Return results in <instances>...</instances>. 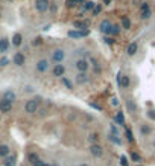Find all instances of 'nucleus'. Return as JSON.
Wrapping results in <instances>:
<instances>
[{
	"instance_id": "a211bd4d",
	"label": "nucleus",
	"mask_w": 155,
	"mask_h": 166,
	"mask_svg": "<svg viewBox=\"0 0 155 166\" xmlns=\"http://www.w3.org/2000/svg\"><path fill=\"white\" fill-rule=\"evenodd\" d=\"M15 164H17V160H15L14 155H12V157L8 155V157L3 160V166H15Z\"/></svg>"
},
{
	"instance_id": "1a4fd4ad",
	"label": "nucleus",
	"mask_w": 155,
	"mask_h": 166,
	"mask_svg": "<svg viewBox=\"0 0 155 166\" xmlns=\"http://www.w3.org/2000/svg\"><path fill=\"white\" fill-rule=\"evenodd\" d=\"M64 57H65V52H64L62 49H56V51L53 52V55H52V60H53L55 63L61 64V61L64 60Z\"/></svg>"
},
{
	"instance_id": "49530a36",
	"label": "nucleus",
	"mask_w": 155,
	"mask_h": 166,
	"mask_svg": "<svg viewBox=\"0 0 155 166\" xmlns=\"http://www.w3.org/2000/svg\"><path fill=\"white\" fill-rule=\"evenodd\" d=\"M50 9H52V12H55V11H56V6H55V5H52V6H50Z\"/></svg>"
},
{
	"instance_id": "b1692460",
	"label": "nucleus",
	"mask_w": 155,
	"mask_h": 166,
	"mask_svg": "<svg viewBox=\"0 0 155 166\" xmlns=\"http://www.w3.org/2000/svg\"><path fill=\"white\" fill-rule=\"evenodd\" d=\"M21 41H23V37H21V34H15V35L12 37V44H14V46H20Z\"/></svg>"
},
{
	"instance_id": "9d476101",
	"label": "nucleus",
	"mask_w": 155,
	"mask_h": 166,
	"mask_svg": "<svg viewBox=\"0 0 155 166\" xmlns=\"http://www.w3.org/2000/svg\"><path fill=\"white\" fill-rule=\"evenodd\" d=\"M117 81H119V85L123 87V88H128L129 84H131L129 76H126V75H120V73H119V76H117Z\"/></svg>"
},
{
	"instance_id": "6ab92c4d",
	"label": "nucleus",
	"mask_w": 155,
	"mask_h": 166,
	"mask_svg": "<svg viewBox=\"0 0 155 166\" xmlns=\"http://www.w3.org/2000/svg\"><path fill=\"white\" fill-rule=\"evenodd\" d=\"M73 26H75L78 31H85V28H87L85 21H81V20H75V21H73Z\"/></svg>"
},
{
	"instance_id": "de8ad7c7",
	"label": "nucleus",
	"mask_w": 155,
	"mask_h": 166,
	"mask_svg": "<svg viewBox=\"0 0 155 166\" xmlns=\"http://www.w3.org/2000/svg\"><path fill=\"white\" fill-rule=\"evenodd\" d=\"M79 166H88V164H87V163H82V164H79Z\"/></svg>"
},
{
	"instance_id": "2f4dec72",
	"label": "nucleus",
	"mask_w": 155,
	"mask_h": 166,
	"mask_svg": "<svg viewBox=\"0 0 155 166\" xmlns=\"http://www.w3.org/2000/svg\"><path fill=\"white\" fill-rule=\"evenodd\" d=\"M131 158H132V161H137V163H140V161H142V157H140L137 152H134V151L131 152Z\"/></svg>"
},
{
	"instance_id": "412c9836",
	"label": "nucleus",
	"mask_w": 155,
	"mask_h": 166,
	"mask_svg": "<svg viewBox=\"0 0 155 166\" xmlns=\"http://www.w3.org/2000/svg\"><path fill=\"white\" fill-rule=\"evenodd\" d=\"M140 133H142L143 136H148V134H151V133H152V128H151L148 124H143V125L140 127Z\"/></svg>"
},
{
	"instance_id": "5701e85b",
	"label": "nucleus",
	"mask_w": 155,
	"mask_h": 166,
	"mask_svg": "<svg viewBox=\"0 0 155 166\" xmlns=\"http://www.w3.org/2000/svg\"><path fill=\"white\" fill-rule=\"evenodd\" d=\"M38 160H40V158H38L37 152H29V154H28V161H29V163L35 164V163H37Z\"/></svg>"
},
{
	"instance_id": "a878e982",
	"label": "nucleus",
	"mask_w": 155,
	"mask_h": 166,
	"mask_svg": "<svg viewBox=\"0 0 155 166\" xmlns=\"http://www.w3.org/2000/svg\"><path fill=\"white\" fill-rule=\"evenodd\" d=\"M122 28L123 29H131V20L128 18V17H122Z\"/></svg>"
},
{
	"instance_id": "c9c22d12",
	"label": "nucleus",
	"mask_w": 155,
	"mask_h": 166,
	"mask_svg": "<svg viewBox=\"0 0 155 166\" xmlns=\"http://www.w3.org/2000/svg\"><path fill=\"white\" fill-rule=\"evenodd\" d=\"M148 9H151V8H149V3H148V2H143L142 6H140V11L143 12V11H148Z\"/></svg>"
},
{
	"instance_id": "58836bf2",
	"label": "nucleus",
	"mask_w": 155,
	"mask_h": 166,
	"mask_svg": "<svg viewBox=\"0 0 155 166\" xmlns=\"http://www.w3.org/2000/svg\"><path fill=\"white\" fill-rule=\"evenodd\" d=\"M148 117H149V119H152V121H155V110H149L148 113Z\"/></svg>"
},
{
	"instance_id": "4c0bfd02",
	"label": "nucleus",
	"mask_w": 155,
	"mask_h": 166,
	"mask_svg": "<svg viewBox=\"0 0 155 166\" xmlns=\"http://www.w3.org/2000/svg\"><path fill=\"white\" fill-rule=\"evenodd\" d=\"M8 63H9V60H8L6 57H3V58H0V66H2V67L8 66Z\"/></svg>"
},
{
	"instance_id": "c85d7f7f",
	"label": "nucleus",
	"mask_w": 155,
	"mask_h": 166,
	"mask_svg": "<svg viewBox=\"0 0 155 166\" xmlns=\"http://www.w3.org/2000/svg\"><path fill=\"white\" fill-rule=\"evenodd\" d=\"M120 31H122V26H119V25H113V28H111V34L109 35H119L120 34Z\"/></svg>"
},
{
	"instance_id": "393cba45",
	"label": "nucleus",
	"mask_w": 155,
	"mask_h": 166,
	"mask_svg": "<svg viewBox=\"0 0 155 166\" xmlns=\"http://www.w3.org/2000/svg\"><path fill=\"white\" fill-rule=\"evenodd\" d=\"M99 139H100V137H99V134H97V133H91V134H90V137H88V140L91 142V145L99 143Z\"/></svg>"
},
{
	"instance_id": "f3484780",
	"label": "nucleus",
	"mask_w": 155,
	"mask_h": 166,
	"mask_svg": "<svg viewBox=\"0 0 155 166\" xmlns=\"http://www.w3.org/2000/svg\"><path fill=\"white\" fill-rule=\"evenodd\" d=\"M9 152H11V148L8 145H0V157L6 158L9 155Z\"/></svg>"
},
{
	"instance_id": "ddd939ff",
	"label": "nucleus",
	"mask_w": 155,
	"mask_h": 166,
	"mask_svg": "<svg viewBox=\"0 0 155 166\" xmlns=\"http://www.w3.org/2000/svg\"><path fill=\"white\" fill-rule=\"evenodd\" d=\"M2 99L3 101H8V102H14L15 101V93L12 91V90H6L5 93H3V96H2Z\"/></svg>"
},
{
	"instance_id": "dca6fc26",
	"label": "nucleus",
	"mask_w": 155,
	"mask_h": 166,
	"mask_svg": "<svg viewBox=\"0 0 155 166\" xmlns=\"http://www.w3.org/2000/svg\"><path fill=\"white\" fill-rule=\"evenodd\" d=\"M9 49V41L6 38H2L0 40V54H6Z\"/></svg>"
},
{
	"instance_id": "c03bdc74",
	"label": "nucleus",
	"mask_w": 155,
	"mask_h": 166,
	"mask_svg": "<svg viewBox=\"0 0 155 166\" xmlns=\"http://www.w3.org/2000/svg\"><path fill=\"white\" fill-rule=\"evenodd\" d=\"M90 107H93V108H94V110H97V111H102V107H100V105H97V104H93V102H91V104H90Z\"/></svg>"
},
{
	"instance_id": "a19ab883",
	"label": "nucleus",
	"mask_w": 155,
	"mask_h": 166,
	"mask_svg": "<svg viewBox=\"0 0 155 166\" xmlns=\"http://www.w3.org/2000/svg\"><path fill=\"white\" fill-rule=\"evenodd\" d=\"M100 11H102V5H96V6H94V9H93V14H94V15H97Z\"/></svg>"
},
{
	"instance_id": "9b49d317",
	"label": "nucleus",
	"mask_w": 155,
	"mask_h": 166,
	"mask_svg": "<svg viewBox=\"0 0 155 166\" xmlns=\"http://www.w3.org/2000/svg\"><path fill=\"white\" fill-rule=\"evenodd\" d=\"M137 51H139V44H137L136 41L129 43V46L126 47V54H128L129 57H134V55L137 54Z\"/></svg>"
},
{
	"instance_id": "39448f33",
	"label": "nucleus",
	"mask_w": 155,
	"mask_h": 166,
	"mask_svg": "<svg viewBox=\"0 0 155 166\" xmlns=\"http://www.w3.org/2000/svg\"><path fill=\"white\" fill-rule=\"evenodd\" d=\"M88 34H90V31L88 29H85V31H76V29H73V31H69V37L70 38H82V37H87Z\"/></svg>"
},
{
	"instance_id": "4468645a",
	"label": "nucleus",
	"mask_w": 155,
	"mask_h": 166,
	"mask_svg": "<svg viewBox=\"0 0 155 166\" xmlns=\"http://www.w3.org/2000/svg\"><path fill=\"white\" fill-rule=\"evenodd\" d=\"M12 110V104L11 102H8V101H0V111L2 113H9Z\"/></svg>"
},
{
	"instance_id": "473e14b6",
	"label": "nucleus",
	"mask_w": 155,
	"mask_h": 166,
	"mask_svg": "<svg viewBox=\"0 0 155 166\" xmlns=\"http://www.w3.org/2000/svg\"><path fill=\"white\" fill-rule=\"evenodd\" d=\"M61 81H62V84H64L65 87H67V88H70V90L73 88V85H72V82H70V81H69L67 78H65V76H62V78H61Z\"/></svg>"
},
{
	"instance_id": "4be33fe9",
	"label": "nucleus",
	"mask_w": 155,
	"mask_h": 166,
	"mask_svg": "<svg viewBox=\"0 0 155 166\" xmlns=\"http://www.w3.org/2000/svg\"><path fill=\"white\" fill-rule=\"evenodd\" d=\"M108 140H111L113 143H116V145H122V139H119V136H114V134H108Z\"/></svg>"
},
{
	"instance_id": "c756f323",
	"label": "nucleus",
	"mask_w": 155,
	"mask_h": 166,
	"mask_svg": "<svg viewBox=\"0 0 155 166\" xmlns=\"http://www.w3.org/2000/svg\"><path fill=\"white\" fill-rule=\"evenodd\" d=\"M125 136H126V139H128V142H129V143H132V142H134V136H132V131H131L129 128H126Z\"/></svg>"
},
{
	"instance_id": "7c9ffc66",
	"label": "nucleus",
	"mask_w": 155,
	"mask_h": 166,
	"mask_svg": "<svg viewBox=\"0 0 155 166\" xmlns=\"http://www.w3.org/2000/svg\"><path fill=\"white\" fill-rule=\"evenodd\" d=\"M151 17H152V11H151V9H148V11H143V12H142V18H143V20H149Z\"/></svg>"
},
{
	"instance_id": "79ce46f5",
	"label": "nucleus",
	"mask_w": 155,
	"mask_h": 166,
	"mask_svg": "<svg viewBox=\"0 0 155 166\" xmlns=\"http://www.w3.org/2000/svg\"><path fill=\"white\" fill-rule=\"evenodd\" d=\"M76 3H78V0H67V6H69V8L76 6Z\"/></svg>"
},
{
	"instance_id": "cd10ccee",
	"label": "nucleus",
	"mask_w": 155,
	"mask_h": 166,
	"mask_svg": "<svg viewBox=\"0 0 155 166\" xmlns=\"http://www.w3.org/2000/svg\"><path fill=\"white\" fill-rule=\"evenodd\" d=\"M94 6H96V3H94V2H87V3L82 6V9H84V11H93V9H94Z\"/></svg>"
},
{
	"instance_id": "f704fd0d",
	"label": "nucleus",
	"mask_w": 155,
	"mask_h": 166,
	"mask_svg": "<svg viewBox=\"0 0 155 166\" xmlns=\"http://www.w3.org/2000/svg\"><path fill=\"white\" fill-rule=\"evenodd\" d=\"M109 134H114V136H119V130L116 128V125H109Z\"/></svg>"
},
{
	"instance_id": "f8f14e48",
	"label": "nucleus",
	"mask_w": 155,
	"mask_h": 166,
	"mask_svg": "<svg viewBox=\"0 0 155 166\" xmlns=\"http://www.w3.org/2000/svg\"><path fill=\"white\" fill-rule=\"evenodd\" d=\"M49 69V61L47 60H40L38 63H37V70L38 72H46V70Z\"/></svg>"
},
{
	"instance_id": "bb28decb",
	"label": "nucleus",
	"mask_w": 155,
	"mask_h": 166,
	"mask_svg": "<svg viewBox=\"0 0 155 166\" xmlns=\"http://www.w3.org/2000/svg\"><path fill=\"white\" fill-rule=\"evenodd\" d=\"M126 105H128V110L131 111V113H136L137 111V105H136V102L134 101H126Z\"/></svg>"
},
{
	"instance_id": "72a5a7b5",
	"label": "nucleus",
	"mask_w": 155,
	"mask_h": 166,
	"mask_svg": "<svg viewBox=\"0 0 155 166\" xmlns=\"http://www.w3.org/2000/svg\"><path fill=\"white\" fill-rule=\"evenodd\" d=\"M120 166H129V161H128V157H126V155H122V157H120Z\"/></svg>"
},
{
	"instance_id": "20e7f679",
	"label": "nucleus",
	"mask_w": 155,
	"mask_h": 166,
	"mask_svg": "<svg viewBox=\"0 0 155 166\" xmlns=\"http://www.w3.org/2000/svg\"><path fill=\"white\" fill-rule=\"evenodd\" d=\"M88 67H90V63H88L85 58H79L76 61V69L79 70V72H87Z\"/></svg>"
},
{
	"instance_id": "a18cd8bd",
	"label": "nucleus",
	"mask_w": 155,
	"mask_h": 166,
	"mask_svg": "<svg viewBox=\"0 0 155 166\" xmlns=\"http://www.w3.org/2000/svg\"><path fill=\"white\" fill-rule=\"evenodd\" d=\"M111 3V0H103V5H109Z\"/></svg>"
},
{
	"instance_id": "423d86ee",
	"label": "nucleus",
	"mask_w": 155,
	"mask_h": 166,
	"mask_svg": "<svg viewBox=\"0 0 155 166\" xmlns=\"http://www.w3.org/2000/svg\"><path fill=\"white\" fill-rule=\"evenodd\" d=\"M90 154H91L93 157H102V155H103V148H102L99 143L91 145V146H90Z\"/></svg>"
},
{
	"instance_id": "6e6552de",
	"label": "nucleus",
	"mask_w": 155,
	"mask_h": 166,
	"mask_svg": "<svg viewBox=\"0 0 155 166\" xmlns=\"http://www.w3.org/2000/svg\"><path fill=\"white\" fill-rule=\"evenodd\" d=\"M12 61H14V64L18 66V67L25 66V55L21 54V52H15L14 57H12Z\"/></svg>"
},
{
	"instance_id": "e433bc0d",
	"label": "nucleus",
	"mask_w": 155,
	"mask_h": 166,
	"mask_svg": "<svg viewBox=\"0 0 155 166\" xmlns=\"http://www.w3.org/2000/svg\"><path fill=\"white\" fill-rule=\"evenodd\" d=\"M41 43H43V38H41V37H37V38H34V41H32L34 46H40Z\"/></svg>"
},
{
	"instance_id": "37998d69",
	"label": "nucleus",
	"mask_w": 155,
	"mask_h": 166,
	"mask_svg": "<svg viewBox=\"0 0 155 166\" xmlns=\"http://www.w3.org/2000/svg\"><path fill=\"white\" fill-rule=\"evenodd\" d=\"M119 104H120V102H119L117 98H113V99H111V105H113V107H119Z\"/></svg>"
},
{
	"instance_id": "0eeeda50",
	"label": "nucleus",
	"mask_w": 155,
	"mask_h": 166,
	"mask_svg": "<svg viewBox=\"0 0 155 166\" xmlns=\"http://www.w3.org/2000/svg\"><path fill=\"white\" fill-rule=\"evenodd\" d=\"M52 73H53V76H56V78H62L64 73H65V67H64L62 64H55Z\"/></svg>"
},
{
	"instance_id": "f03ea898",
	"label": "nucleus",
	"mask_w": 155,
	"mask_h": 166,
	"mask_svg": "<svg viewBox=\"0 0 155 166\" xmlns=\"http://www.w3.org/2000/svg\"><path fill=\"white\" fill-rule=\"evenodd\" d=\"M35 8L40 12H46L50 8V3H49V0H35Z\"/></svg>"
},
{
	"instance_id": "f257e3e1",
	"label": "nucleus",
	"mask_w": 155,
	"mask_h": 166,
	"mask_svg": "<svg viewBox=\"0 0 155 166\" xmlns=\"http://www.w3.org/2000/svg\"><path fill=\"white\" fill-rule=\"evenodd\" d=\"M38 104H40V98L37 99H31V101H28L26 104H25V110H26V113H29V114H32V113H37V110H38Z\"/></svg>"
},
{
	"instance_id": "7ed1b4c3",
	"label": "nucleus",
	"mask_w": 155,
	"mask_h": 166,
	"mask_svg": "<svg viewBox=\"0 0 155 166\" xmlns=\"http://www.w3.org/2000/svg\"><path fill=\"white\" fill-rule=\"evenodd\" d=\"M111 28H113V25H111V21H109V20H102L100 25H99V31L106 34V35L111 34Z\"/></svg>"
},
{
	"instance_id": "ea45409f",
	"label": "nucleus",
	"mask_w": 155,
	"mask_h": 166,
	"mask_svg": "<svg viewBox=\"0 0 155 166\" xmlns=\"http://www.w3.org/2000/svg\"><path fill=\"white\" fill-rule=\"evenodd\" d=\"M103 41H105L106 44H114V38H113V37H105Z\"/></svg>"
},
{
	"instance_id": "2eb2a0df",
	"label": "nucleus",
	"mask_w": 155,
	"mask_h": 166,
	"mask_svg": "<svg viewBox=\"0 0 155 166\" xmlns=\"http://www.w3.org/2000/svg\"><path fill=\"white\" fill-rule=\"evenodd\" d=\"M75 79H76L78 84H85V82L88 81V75H87V72H79Z\"/></svg>"
},
{
	"instance_id": "8fccbe9b",
	"label": "nucleus",
	"mask_w": 155,
	"mask_h": 166,
	"mask_svg": "<svg viewBox=\"0 0 155 166\" xmlns=\"http://www.w3.org/2000/svg\"><path fill=\"white\" fill-rule=\"evenodd\" d=\"M78 2H84V0H78Z\"/></svg>"
},
{
	"instance_id": "09e8293b",
	"label": "nucleus",
	"mask_w": 155,
	"mask_h": 166,
	"mask_svg": "<svg viewBox=\"0 0 155 166\" xmlns=\"http://www.w3.org/2000/svg\"><path fill=\"white\" fill-rule=\"evenodd\" d=\"M152 145H154V148H155V140H154V142H152Z\"/></svg>"
},
{
	"instance_id": "aec40b11",
	"label": "nucleus",
	"mask_w": 155,
	"mask_h": 166,
	"mask_svg": "<svg viewBox=\"0 0 155 166\" xmlns=\"http://www.w3.org/2000/svg\"><path fill=\"white\" fill-rule=\"evenodd\" d=\"M116 122L119 124V125H125V114L122 113V111H119V113H116Z\"/></svg>"
}]
</instances>
